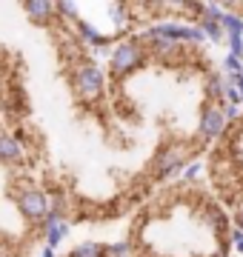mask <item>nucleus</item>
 <instances>
[{"label": "nucleus", "instance_id": "nucleus-16", "mask_svg": "<svg viewBox=\"0 0 243 257\" xmlns=\"http://www.w3.org/2000/svg\"><path fill=\"white\" fill-rule=\"evenodd\" d=\"M69 257H106V246H103V243H92V240H86V243H80V246L72 248Z\"/></svg>", "mask_w": 243, "mask_h": 257}, {"label": "nucleus", "instance_id": "nucleus-1", "mask_svg": "<svg viewBox=\"0 0 243 257\" xmlns=\"http://www.w3.org/2000/svg\"><path fill=\"white\" fill-rule=\"evenodd\" d=\"M146 57H149V49L141 37H123L109 55V72L114 80H123V77L138 72L146 63Z\"/></svg>", "mask_w": 243, "mask_h": 257}, {"label": "nucleus", "instance_id": "nucleus-20", "mask_svg": "<svg viewBox=\"0 0 243 257\" xmlns=\"http://www.w3.org/2000/svg\"><path fill=\"white\" fill-rule=\"evenodd\" d=\"M200 172H203V163H200V160H192V163L186 166V169H183V180H186V183H195L197 177H200Z\"/></svg>", "mask_w": 243, "mask_h": 257}, {"label": "nucleus", "instance_id": "nucleus-5", "mask_svg": "<svg viewBox=\"0 0 243 257\" xmlns=\"http://www.w3.org/2000/svg\"><path fill=\"white\" fill-rule=\"evenodd\" d=\"M15 206H18V211L23 214V220L40 223V226H43V220H46L49 211H52V197H49L43 189H38V186H29V189L15 192Z\"/></svg>", "mask_w": 243, "mask_h": 257}, {"label": "nucleus", "instance_id": "nucleus-21", "mask_svg": "<svg viewBox=\"0 0 243 257\" xmlns=\"http://www.w3.org/2000/svg\"><path fill=\"white\" fill-rule=\"evenodd\" d=\"M55 12L60 15V18L75 20V23L80 20V18H77V6H75V3H55Z\"/></svg>", "mask_w": 243, "mask_h": 257}, {"label": "nucleus", "instance_id": "nucleus-13", "mask_svg": "<svg viewBox=\"0 0 243 257\" xmlns=\"http://www.w3.org/2000/svg\"><path fill=\"white\" fill-rule=\"evenodd\" d=\"M237 6H226V15H223V32L226 37H243V15H237Z\"/></svg>", "mask_w": 243, "mask_h": 257}, {"label": "nucleus", "instance_id": "nucleus-12", "mask_svg": "<svg viewBox=\"0 0 243 257\" xmlns=\"http://www.w3.org/2000/svg\"><path fill=\"white\" fill-rule=\"evenodd\" d=\"M223 20V18H220ZM217 18H200L197 20V26L203 29V35L209 43H223L226 40V32H223V23H220Z\"/></svg>", "mask_w": 243, "mask_h": 257}, {"label": "nucleus", "instance_id": "nucleus-18", "mask_svg": "<svg viewBox=\"0 0 243 257\" xmlns=\"http://www.w3.org/2000/svg\"><path fill=\"white\" fill-rule=\"evenodd\" d=\"M132 254H135V248H132L129 240H120V243L106 246V257H132Z\"/></svg>", "mask_w": 243, "mask_h": 257}, {"label": "nucleus", "instance_id": "nucleus-24", "mask_svg": "<svg viewBox=\"0 0 243 257\" xmlns=\"http://www.w3.org/2000/svg\"><path fill=\"white\" fill-rule=\"evenodd\" d=\"M226 46H229V55L243 60V37H226Z\"/></svg>", "mask_w": 243, "mask_h": 257}, {"label": "nucleus", "instance_id": "nucleus-14", "mask_svg": "<svg viewBox=\"0 0 243 257\" xmlns=\"http://www.w3.org/2000/svg\"><path fill=\"white\" fill-rule=\"evenodd\" d=\"M206 214H209V220H212V229H215L217 234H226V237H229V231H232V226H229V223H232L229 220V214H226L220 206H209Z\"/></svg>", "mask_w": 243, "mask_h": 257}, {"label": "nucleus", "instance_id": "nucleus-8", "mask_svg": "<svg viewBox=\"0 0 243 257\" xmlns=\"http://www.w3.org/2000/svg\"><path fill=\"white\" fill-rule=\"evenodd\" d=\"M146 49L152 52V57H158V60H178L183 55V43H175V40H163V37H155V40H143Z\"/></svg>", "mask_w": 243, "mask_h": 257}, {"label": "nucleus", "instance_id": "nucleus-23", "mask_svg": "<svg viewBox=\"0 0 243 257\" xmlns=\"http://www.w3.org/2000/svg\"><path fill=\"white\" fill-rule=\"evenodd\" d=\"M223 117H226V123H229V126H232V123H237V120H240V106L223 103Z\"/></svg>", "mask_w": 243, "mask_h": 257}, {"label": "nucleus", "instance_id": "nucleus-19", "mask_svg": "<svg viewBox=\"0 0 243 257\" xmlns=\"http://www.w3.org/2000/svg\"><path fill=\"white\" fill-rule=\"evenodd\" d=\"M240 72H243V60H240V57L226 55L223 57V74H226V77H234V74H240Z\"/></svg>", "mask_w": 243, "mask_h": 257}, {"label": "nucleus", "instance_id": "nucleus-3", "mask_svg": "<svg viewBox=\"0 0 243 257\" xmlns=\"http://www.w3.org/2000/svg\"><path fill=\"white\" fill-rule=\"evenodd\" d=\"M72 89H75V94L83 103L100 100L103 92H106V74H103V69L97 63L80 60L75 66V72H72Z\"/></svg>", "mask_w": 243, "mask_h": 257}, {"label": "nucleus", "instance_id": "nucleus-25", "mask_svg": "<svg viewBox=\"0 0 243 257\" xmlns=\"http://www.w3.org/2000/svg\"><path fill=\"white\" fill-rule=\"evenodd\" d=\"M234 229L243 231V194L234 197Z\"/></svg>", "mask_w": 243, "mask_h": 257}, {"label": "nucleus", "instance_id": "nucleus-26", "mask_svg": "<svg viewBox=\"0 0 243 257\" xmlns=\"http://www.w3.org/2000/svg\"><path fill=\"white\" fill-rule=\"evenodd\" d=\"M40 257H55V248H49V246H46V248H43V254H40Z\"/></svg>", "mask_w": 243, "mask_h": 257}, {"label": "nucleus", "instance_id": "nucleus-7", "mask_svg": "<svg viewBox=\"0 0 243 257\" xmlns=\"http://www.w3.org/2000/svg\"><path fill=\"white\" fill-rule=\"evenodd\" d=\"M23 157H26L23 138L12 135V132H0V163L18 166V163H23Z\"/></svg>", "mask_w": 243, "mask_h": 257}, {"label": "nucleus", "instance_id": "nucleus-2", "mask_svg": "<svg viewBox=\"0 0 243 257\" xmlns=\"http://www.w3.org/2000/svg\"><path fill=\"white\" fill-rule=\"evenodd\" d=\"M189 155H192V146L183 143V140H172V143H166V146L158 152L155 163H152V177H155L158 183H163V180H169V177L183 175V169L189 166L186 163Z\"/></svg>", "mask_w": 243, "mask_h": 257}, {"label": "nucleus", "instance_id": "nucleus-10", "mask_svg": "<svg viewBox=\"0 0 243 257\" xmlns=\"http://www.w3.org/2000/svg\"><path fill=\"white\" fill-rule=\"evenodd\" d=\"M75 29H77V37L83 40L86 46H94V49H103V46H109V37L106 35H100L97 29L89 23V20H77L75 23Z\"/></svg>", "mask_w": 243, "mask_h": 257}, {"label": "nucleus", "instance_id": "nucleus-15", "mask_svg": "<svg viewBox=\"0 0 243 257\" xmlns=\"http://www.w3.org/2000/svg\"><path fill=\"white\" fill-rule=\"evenodd\" d=\"M43 231H46V246L49 248H57V246H60V240L69 237V223L57 220V223H52V226H46Z\"/></svg>", "mask_w": 243, "mask_h": 257}, {"label": "nucleus", "instance_id": "nucleus-11", "mask_svg": "<svg viewBox=\"0 0 243 257\" xmlns=\"http://www.w3.org/2000/svg\"><path fill=\"white\" fill-rule=\"evenodd\" d=\"M206 97H209V103H217V106L226 103V77L223 74L212 72L206 77Z\"/></svg>", "mask_w": 243, "mask_h": 257}, {"label": "nucleus", "instance_id": "nucleus-17", "mask_svg": "<svg viewBox=\"0 0 243 257\" xmlns=\"http://www.w3.org/2000/svg\"><path fill=\"white\" fill-rule=\"evenodd\" d=\"M112 18H114V29H117V35H123V32L129 29V23H132L129 6H126V3H117V6H112Z\"/></svg>", "mask_w": 243, "mask_h": 257}, {"label": "nucleus", "instance_id": "nucleus-6", "mask_svg": "<svg viewBox=\"0 0 243 257\" xmlns=\"http://www.w3.org/2000/svg\"><path fill=\"white\" fill-rule=\"evenodd\" d=\"M226 128H229V123L223 117V106L206 103L200 120H197V143H215L226 135Z\"/></svg>", "mask_w": 243, "mask_h": 257}, {"label": "nucleus", "instance_id": "nucleus-9", "mask_svg": "<svg viewBox=\"0 0 243 257\" xmlns=\"http://www.w3.org/2000/svg\"><path fill=\"white\" fill-rule=\"evenodd\" d=\"M23 12H26V18L32 23H38V26H49L52 20H55V3H46V0H29L23 3Z\"/></svg>", "mask_w": 243, "mask_h": 257}, {"label": "nucleus", "instance_id": "nucleus-4", "mask_svg": "<svg viewBox=\"0 0 243 257\" xmlns=\"http://www.w3.org/2000/svg\"><path fill=\"white\" fill-rule=\"evenodd\" d=\"M155 37H163V40H175V43H183V46H200L206 43L203 29L192 26V23H178V20H160L155 26H149L143 32L141 40H155Z\"/></svg>", "mask_w": 243, "mask_h": 257}, {"label": "nucleus", "instance_id": "nucleus-22", "mask_svg": "<svg viewBox=\"0 0 243 257\" xmlns=\"http://www.w3.org/2000/svg\"><path fill=\"white\" fill-rule=\"evenodd\" d=\"M226 243H229V246H232L237 254H243V231H240V229H232V231H229Z\"/></svg>", "mask_w": 243, "mask_h": 257}]
</instances>
